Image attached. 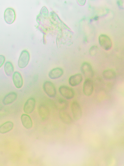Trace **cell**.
Returning a JSON list of instances; mask_svg holds the SVG:
<instances>
[{
    "mask_svg": "<svg viewBox=\"0 0 124 166\" xmlns=\"http://www.w3.org/2000/svg\"><path fill=\"white\" fill-rule=\"evenodd\" d=\"M99 43L100 46L106 50H108L111 48L112 43L110 38L107 35L102 34L99 37Z\"/></svg>",
    "mask_w": 124,
    "mask_h": 166,
    "instance_id": "obj_5",
    "label": "cell"
},
{
    "mask_svg": "<svg viewBox=\"0 0 124 166\" xmlns=\"http://www.w3.org/2000/svg\"><path fill=\"white\" fill-rule=\"evenodd\" d=\"M59 116L62 120L66 124H70L72 122V120L71 117L66 112L63 111L60 112L59 113Z\"/></svg>",
    "mask_w": 124,
    "mask_h": 166,
    "instance_id": "obj_18",
    "label": "cell"
},
{
    "mask_svg": "<svg viewBox=\"0 0 124 166\" xmlns=\"http://www.w3.org/2000/svg\"><path fill=\"white\" fill-rule=\"evenodd\" d=\"M4 70L6 74L8 76H10L13 74L14 71V66L10 61H6L4 64Z\"/></svg>",
    "mask_w": 124,
    "mask_h": 166,
    "instance_id": "obj_17",
    "label": "cell"
},
{
    "mask_svg": "<svg viewBox=\"0 0 124 166\" xmlns=\"http://www.w3.org/2000/svg\"><path fill=\"white\" fill-rule=\"evenodd\" d=\"M80 70L86 79H90L94 75L92 68L90 64L87 62H84L81 65Z\"/></svg>",
    "mask_w": 124,
    "mask_h": 166,
    "instance_id": "obj_3",
    "label": "cell"
},
{
    "mask_svg": "<svg viewBox=\"0 0 124 166\" xmlns=\"http://www.w3.org/2000/svg\"><path fill=\"white\" fill-rule=\"evenodd\" d=\"M59 91L62 96L68 100L73 98L75 95L73 90L71 88L65 85L60 86L59 88Z\"/></svg>",
    "mask_w": 124,
    "mask_h": 166,
    "instance_id": "obj_4",
    "label": "cell"
},
{
    "mask_svg": "<svg viewBox=\"0 0 124 166\" xmlns=\"http://www.w3.org/2000/svg\"><path fill=\"white\" fill-rule=\"evenodd\" d=\"M17 95L14 92H11L7 94L4 97L2 101L5 105L10 104L13 103L17 99Z\"/></svg>",
    "mask_w": 124,
    "mask_h": 166,
    "instance_id": "obj_11",
    "label": "cell"
},
{
    "mask_svg": "<svg viewBox=\"0 0 124 166\" xmlns=\"http://www.w3.org/2000/svg\"><path fill=\"white\" fill-rule=\"evenodd\" d=\"M14 124L11 121H7L0 126V133L4 134L11 130L13 128Z\"/></svg>",
    "mask_w": 124,
    "mask_h": 166,
    "instance_id": "obj_16",
    "label": "cell"
},
{
    "mask_svg": "<svg viewBox=\"0 0 124 166\" xmlns=\"http://www.w3.org/2000/svg\"><path fill=\"white\" fill-rule=\"evenodd\" d=\"M5 61V57L2 55H0V68L2 66Z\"/></svg>",
    "mask_w": 124,
    "mask_h": 166,
    "instance_id": "obj_21",
    "label": "cell"
},
{
    "mask_svg": "<svg viewBox=\"0 0 124 166\" xmlns=\"http://www.w3.org/2000/svg\"><path fill=\"white\" fill-rule=\"evenodd\" d=\"M16 15L14 10L11 8H8L5 11L4 18L6 22L9 24H11L15 21Z\"/></svg>",
    "mask_w": 124,
    "mask_h": 166,
    "instance_id": "obj_7",
    "label": "cell"
},
{
    "mask_svg": "<svg viewBox=\"0 0 124 166\" xmlns=\"http://www.w3.org/2000/svg\"><path fill=\"white\" fill-rule=\"evenodd\" d=\"M71 110L73 117L75 120H79L81 118L82 114L81 109L77 102L74 101L72 102Z\"/></svg>",
    "mask_w": 124,
    "mask_h": 166,
    "instance_id": "obj_6",
    "label": "cell"
},
{
    "mask_svg": "<svg viewBox=\"0 0 124 166\" xmlns=\"http://www.w3.org/2000/svg\"><path fill=\"white\" fill-rule=\"evenodd\" d=\"M30 55L26 50L23 51L21 53L18 61L17 65L19 68L23 69L28 65L30 60Z\"/></svg>",
    "mask_w": 124,
    "mask_h": 166,
    "instance_id": "obj_2",
    "label": "cell"
},
{
    "mask_svg": "<svg viewBox=\"0 0 124 166\" xmlns=\"http://www.w3.org/2000/svg\"><path fill=\"white\" fill-rule=\"evenodd\" d=\"M98 17H94V19L95 20H96L98 19Z\"/></svg>",
    "mask_w": 124,
    "mask_h": 166,
    "instance_id": "obj_22",
    "label": "cell"
},
{
    "mask_svg": "<svg viewBox=\"0 0 124 166\" xmlns=\"http://www.w3.org/2000/svg\"><path fill=\"white\" fill-rule=\"evenodd\" d=\"M68 105L67 101L62 98L59 99L57 101V106L59 109L63 110L66 109Z\"/></svg>",
    "mask_w": 124,
    "mask_h": 166,
    "instance_id": "obj_20",
    "label": "cell"
},
{
    "mask_svg": "<svg viewBox=\"0 0 124 166\" xmlns=\"http://www.w3.org/2000/svg\"><path fill=\"white\" fill-rule=\"evenodd\" d=\"M63 74V70L61 68L57 67L51 70L48 74L49 77L52 79H55L61 77Z\"/></svg>",
    "mask_w": 124,
    "mask_h": 166,
    "instance_id": "obj_14",
    "label": "cell"
},
{
    "mask_svg": "<svg viewBox=\"0 0 124 166\" xmlns=\"http://www.w3.org/2000/svg\"><path fill=\"white\" fill-rule=\"evenodd\" d=\"M93 85L90 79H86L83 84V91L84 94L89 96L92 94L93 91Z\"/></svg>",
    "mask_w": 124,
    "mask_h": 166,
    "instance_id": "obj_9",
    "label": "cell"
},
{
    "mask_svg": "<svg viewBox=\"0 0 124 166\" xmlns=\"http://www.w3.org/2000/svg\"><path fill=\"white\" fill-rule=\"evenodd\" d=\"M22 124L26 129L31 128L32 126V122L31 117L26 114H22L21 117Z\"/></svg>",
    "mask_w": 124,
    "mask_h": 166,
    "instance_id": "obj_13",
    "label": "cell"
},
{
    "mask_svg": "<svg viewBox=\"0 0 124 166\" xmlns=\"http://www.w3.org/2000/svg\"><path fill=\"white\" fill-rule=\"evenodd\" d=\"M39 116L43 120H46L49 117V111L47 107L45 105L42 104L39 106Z\"/></svg>",
    "mask_w": 124,
    "mask_h": 166,
    "instance_id": "obj_15",
    "label": "cell"
},
{
    "mask_svg": "<svg viewBox=\"0 0 124 166\" xmlns=\"http://www.w3.org/2000/svg\"><path fill=\"white\" fill-rule=\"evenodd\" d=\"M36 105V101L33 97L28 99L25 102L23 107L24 112L26 114H30L34 111Z\"/></svg>",
    "mask_w": 124,
    "mask_h": 166,
    "instance_id": "obj_8",
    "label": "cell"
},
{
    "mask_svg": "<svg viewBox=\"0 0 124 166\" xmlns=\"http://www.w3.org/2000/svg\"><path fill=\"white\" fill-rule=\"evenodd\" d=\"M104 78L107 80H111L115 78L116 76V74L113 70L108 69L104 70L102 73Z\"/></svg>",
    "mask_w": 124,
    "mask_h": 166,
    "instance_id": "obj_19",
    "label": "cell"
},
{
    "mask_svg": "<svg viewBox=\"0 0 124 166\" xmlns=\"http://www.w3.org/2000/svg\"><path fill=\"white\" fill-rule=\"evenodd\" d=\"M43 90L46 94L49 97H54L56 94V90L54 84L50 81H46L43 85Z\"/></svg>",
    "mask_w": 124,
    "mask_h": 166,
    "instance_id": "obj_1",
    "label": "cell"
},
{
    "mask_svg": "<svg viewBox=\"0 0 124 166\" xmlns=\"http://www.w3.org/2000/svg\"><path fill=\"white\" fill-rule=\"evenodd\" d=\"M12 80L13 84L15 87L17 89H20L22 87L23 80L22 75L18 71H16L12 74Z\"/></svg>",
    "mask_w": 124,
    "mask_h": 166,
    "instance_id": "obj_10",
    "label": "cell"
},
{
    "mask_svg": "<svg viewBox=\"0 0 124 166\" xmlns=\"http://www.w3.org/2000/svg\"><path fill=\"white\" fill-rule=\"evenodd\" d=\"M82 80V75L80 74H77L70 77L69 80V83L71 86H75L80 84Z\"/></svg>",
    "mask_w": 124,
    "mask_h": 166,
    "instance_id": "obj_12",
    "label": "cell"
}]
</instances>
